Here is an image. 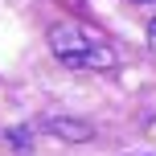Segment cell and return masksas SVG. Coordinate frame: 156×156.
<instances>
[{"mask_svg":"<svg viewBox=\"0 0 156 156\" xmlns=\"http://www.w3.org/2000/svg\"><path fill=\"white\" fill-rule=\"evenodd\" d=\"M49 45H54L58 62L74 66V70H111L115 66V49L86 25H54Z\"/></svg>","mask_w":156,"mask_h":156,"instance_id":"obj_1","label":"cell"},{"mask_svg":"<svg viewBox=\"0 0 156 156\" xmlns=\"http://www.w3.org/2000/svg\"><path fill=\"white\" fill-rule=\"evenodd\" d=\"M49 132L62 136V140H90V136H94L82 119H49Z\"/></svg>","mask_w":156,"mask_h":156,"instance_id":"obj_2","label":"cell"},{"mask_svg":"<svg viewBox=\"0 0 156 156\" xmlns=\"http://www.w3.org/2000/svg\"><path fill=\"white\" fill-rule=\"evenodd\" d=\"M148 45H152V54H156V21L148 25Z\"/></svg>","mask_w":156,"mask_h":156,"instance_id":"obj_3","label":"cell"},{"mask_svg":"<svg viewBox=\"0 0 156 156\" xmlns=\"http://www.w3.org/2000/svg\"><path fill=\"white\" fill-rule=\"evenodd\" d=\"M140 4H152V0H140Z\"/></svg>","mask_w":156,"mask_h":156,"instance_id":"obj_4","label":"cell"}]
</instances>
